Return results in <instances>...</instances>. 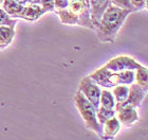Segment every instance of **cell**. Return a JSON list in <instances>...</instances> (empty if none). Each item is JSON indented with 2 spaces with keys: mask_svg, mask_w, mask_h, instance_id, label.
Listing matches in <instances>:
<instances>
[{
  "mask_svg": "<svg viewBox=\"0 0 148 140\" xmlns=\"http://www.w3.org/2000/svg\"><path fill=\"white\" fill-rule=\"evenodd\" d=\"M78 91L83 93L85 98L92 104L96 109L99 107V97H101V91L102 89L99 86L93 81L92 79L88 77L85 78L80 81L78 85Z\"/></svg>",
  "mask_w": 148,
  "mask_h": 140,
  "instance_id": "4",
  "label": "cell"
},
{
  "mask_svg": "<svg viewBox=\"0 0 148 140\" xmlns=\"http://www.w3.org/2000/svg\"><path fill=\"white\" fill-rule=\"evenodd\" d=\"M129 1L136 11L147 9V0H129Z\"/></svg>",
  "mask_w": 148,
  "mask_h": 140,
  "instance_id": "22",
  "label": "cell"
},
{
  "mask_svg": "<svg viewBox=\"0 0 148 140\" xmlns=\"http://www.w3.org/2000/svg\"><path fill=\"white\" fill-rule=\"evenodd\" d=\"M74 102L79 112L86 128L90 131L94 132L99 138L103 136V125L96 118V108L85 98L80 91H77L74 96Z\"/></svg>",
  "mask_w": 148,
  "mask_h": 140,
  "instance_id": "3",
  "label": "cell"
},
{
  "mask_svg": "<svg viewBox=\"0 0 148 140\" xmlns=\"http://www.w3.org/2000/svg\"><path fill=\"white\" fill-rule=\"evenodd\" d=\"M69 4V0H54V8L57 10L67 9Z\"/></svg>",
  "mask_w": 148,
  "mask_h": 140,
  "instance_id": "23",
  "label": "cell"
},
{
  "mask_svg": "<svg viewBox=\"0 0 148 140\" xmlns=\"http://www.w3.org/2000/svg\"><path fill=\"white\" fill-rule=\"evenodd\" d=\"M23 6L16 2L15 0H4L2 2V8L12 18H17V16L22 12Z\"/></svg>",
  "mask_w": 148,
  "mask_h": 140,
  "instance_id": "13",
  "label": "cell"
},
{
  "mask_svg": "<svg viewBox=\"0 0 148 140\" xmlns=\"http://www.w3.org/2000/svg\"><path fill=\"white\" fill-rule=\"evenodd\" d=\"M115 109H110V108H105V107H102L99 106V108L96 109V118L99 120V122L101 124H104L107 120L113 118L115 116Z\"/></svg>",
  "mask_w": 148,
  "mask_h": 140,
  "instance_id": "17",
  "label": "cell"
},
{
  "mask_svg": "<svg viewBox=\"0 0 148 140\" xmlns=\"http://www.w3.org/2000/svg\"><path fill=\"white\" fill-rule=\"evenodd\" d=\"M105 67L111 72H121L125 70H136L142 67V64L136 62V59L127 55H120L110 59Z\"/></svg>",
  "mask_w": 148,
  "mask_h": 140,
  "instance_id": "5",
  "label": "cell"
},
{
  "mask_svg": "<svg viewBox=\"0 0 148 140\" xmlns=\"http://www.w3.org/2000/svg\"><path fill=\"white\" fill-rule=\"evenodd\" d=\"M43 14H45V11L39 4H29L23 6L22 12L17 16V18L28 20V21H35Z\"/></svg>",
  "mask_w": 148,
  "mask_h": 140,
  "instance_id": "10",
  "label": "cell"
},
{
  "mask_svg": "<svg viewBox=\"0 0 148 140\" xmlns=\"http://www.w3.org/2000/svg\"><path fill=\"white\" fill-rule=\"evenodd\" d=\"M99 106L105 107V108L114 109L115 107V100L112 94V92L107 89L101 91V97H99Z\"/></svg>",
  "mask_w": 148,
  "mask_h": 140,
  "instance_id": "15",
  "label": "cell"
},
{
  "mask_svg": "<svg viewBox=\"0 0 148 140\" xmlns=\"http://www.w3.org/2000/svg\"><path fill=\"white\" fill-rule=\"evenodd\" d=\"M16 2H18L19 4H21V6H27L28 4V0H15Z\"/></svg>",
  "mask_w": 148,
  "mask_h": 140,
  "instance_id": "24",
  "label": "cell"
},
{
  "mask_svg": "<svg viewBox=\"0 0 148 140\" xmlns=\"http://www.w3.org/2000/svg\"><path fill=\"white\" fill-rule=\"evenodd\" d=\"M41 3V8L45 11V13L47 12H55L56 11L54 9V0H40Z\"/></svg>",
  "mask_w": 148,
  "mask_h": 140,
  "instance_id": "21",
  "label": "cell"
},
{
  "mask_svg": "<svg viewBox=\"0 0 148 140\" xmlns=\"http://www.w3.org/2000/svg\"><path fill=\"white\" fill-rule=\"evenodd\" d=\"M131 13H133L131 10L121 9L111 4L104 12L102 18L94 30L99 41L113 44L120 29L122 28L128 15Z\"/></svg>",
  "mask_w": 148,
  "mask_h": 140,
  "instance_id": "1",
  "label": "cell"
},
{
  "mask_svg": "<svg viewBox=\"0 0 148 140\" xmlns=\"http://www.w3.org/2000/svg\"><path fill=\"white\" fill-rule=\"evenodd\" d=\"M14 36H15V29L6 26H0V49H4L10 46Z\"/></svg>",
  "mask_w": 148,
  "mask_h": 140,
  "instance_id": "12",
  "label": "cell"
},
{
  "mask_svg": "<svg viewBox=\"0 0 148 140\" xmlns=\"http://www.w3.org/2000/svg\"><path fill=\"white\" fill-rule=\"evenodd\" d=\"M16 23H17V20L13 19L4 10L0 8V26H6L14 29Z\"/></svg>",
  "mask_w": 148,
  "mask_h": 140,
  "instance_id": "19",
  "label": "cell"
},
{
  "mask_svg": "<svg viewBox=\"0 0 148 140\" xmlns=\"http://www.w3.org/2000/svg\"><path fill=\"white\" fill-rule=\"evenodd\" d=\"M146 92L143 90L139 85L132 83L129 87V94L127 97L126 101L120 104H115V107H131V108H138L142 104L143 100L145 99Z\"/></svg>",
  "mask_w": 148,
  "mask_h": 140,
  "instance_id": "6",
  "label": "cell"
},
{
  "mask_svg": "<svg viewBox=\"0 0 148 140\" xmlns=\"http://www.w3.org/2000/svg\"><path fill=\"white\" fill-rule=\"evenodd\" d=\"M111 3L113 6H117V8H121V9H127V10H131V11H136L134 8L131 6L129 0H110Z\"/></svg>",
  "mask_w": 148,
  "mask_h": 140,
  "instance_id": "20",
  "label": "cell"
},
{
  "mask_svg": "<svg viewBox=\"0 0 148 140\" xmlns=\"http://www.w3.org/2000/svg\"><path fill=\"white\" fill-rule=\"evenodd\" d=\"M56 14L64 25H78L92 31L95 29L90 16L89 0H69L68 8L56 11Z\"/></svg>",
  "mask_w": 148,
  "mask_h": 140,
  "instance_id": "2",
  "label": "cell"
},
{
  "mask_svg": "<svg viewBox=\"0 0 148 140\" xmlns=\"http://www.w3.org/2000/svg\"><path fill=\"white\" fill-rule=\"evenodd\" d=\"M119 77V85H131L134 83V71L133 70H125L117 72Z\"/></svg>",
  "mask_w": 148,
  "mask_h": 140,
  "instance_id": "18",
  "label": "cell"
},
{
  "mask_svg": "<svg viewBox=\"0 0 148 140\" xmlns=\"http://www.w3.org/2000/svg\"><path fill=\"white\" fill-rule=\"evenodd\" d=\"M121 130V123L119 119L114 116L103 124V140H113Z\"/></svg>",
  "mask_w": 148,
  "mask_h": 140,
  "instance_id": "9",
  "label": "cell"
},
{
  "mask_svg": "<svg viewBox=\"0 0 148 140\" xmlns=\"http://www.w3.org/2000/svg\"><path fill=\"white\" fill-rule=\"evenodd\" d=\"M112 94L115 100V104H120L126 101L129 94V87L127 85H116L112 90Z\"/></svg>",
  "mask_w": 148,
  "mask_h": 140,
  "instance_id": "16",
  "label": "cell"
},
{
  "mask_svg": "<svg viewBox=\"0 0 148 140\" xmlns=\"http://www.w3.org/2000/svg\"><path fill=\"white\" fill-rule=\"evenodd\" d=\"M90 2V16L92 23L95 28L102 18L103 14L112 4L110 0H89ZM95 30V29H94Z\"/></svg>",
  "mask_w": 148,
  "mask_h": 140,
  "instance_id": "7",
  "label": "cell"
},
{
  "mask_svg": "<svg viewBox=\"0 0 148 140\" xmlns=\"http://www.w3.org/2000/svg\"><path fill=\"white\" fill-rule=\"evenodd\" d=\"M134 82L143 90L147 91L148 89V71L147 68L142 66L134 70Z\"/></svg>",
  "mask_w": 148,
  "mask_h": 140,
  "instance_id": "14",
  "label": "cell"
},
{
  "mask_svg": "<svg viewBox=\"0 0 148 140\" xmlns=\"http://www.w3.org/2000/svg\"><path fill=\"white\" fill-rule=\"evenodd\" d=\"M28 3H30V4H39L40 0H28Z\"/></svg>",
  "mask_w": 148,
  "mask_h": 140,
  "instance_id": "25",
  "label": "cell"
},
{
  "mask_svg": "<svg viewBox=\"0 0 148 140\" xmlns=\"http://www.w3.org/2000/svg\"><path fill=\"white\" fill-rule=\"evenodd\" d=\"M3 1H4V0H0V6H1V4H2V2Z\"/></svg>",
  "mask_w": 148,
  "mask_h": 140,
  "instance_id": "26",
  "label": "cell"
},
{
  "mask_svg": "<svg viewBox=\"0 0 148 140\" xmlns=\"http://www.w3.org/2000/svg\"><path fill=\"white\" fill-rule=\"evenodd\" d=\"M115 112L117 114L116 118L119 119L121 124L125 126H130L134 124L139 120V114L136 108L131 107H114Z\"/></svg>",
  "mask_w": 148,
  "mask_h": 140,
  "instance_id": "8",
  "label": "cell"
},
{
  "mask_svg": "<svg viewBox=\"0 0 148 140\" xmlns=\"http://www.w3.org/2000/svg\"><path fill=\"white\" fill-rule=\"evenodd\" d=\"M111 73H112V72H111L110 70H108V69L104 66L102 68L95 70V71L93 72V73H91L89 77L92 79L93 81L95 82L99 86H102V87H105V88H111L110 83H109V78H110Z\"/></svg>",
  "mask_w": 148,
  "mask_h": 140,
  "instance_id": "11",
  "label": "cell"
}]
</instances>
